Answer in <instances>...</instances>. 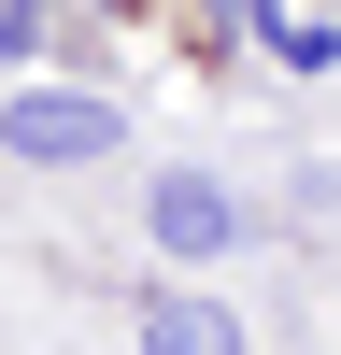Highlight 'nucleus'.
Instances as JSON below:
<instances>
[{"mask_svg": "<svg viewBox=\"0 0 341 355\" xmlns=\"http://www.w3.org/2000/svg\"><path fill=\"white\" fill-rule=\"evenodd\" d=\"M114 128H128V114H114L100 85H28V100L0 114V142H15L28 171H85V157H114Z\"/></svg>", "mask_w": 341, "mask_h": 355, "instance_id": "nucleus-1", "label": "nucleus"}, {"mask_svg": "<svg viewBox=\"0 0 341 355\" xmlns=\"http://www.w3.org/2000/svg\"><path fill=\"white\" fill-rule=\"evenodd\" d=\"M142 355H242V313H227V299H185V284H157V299H142Z\"/></svg>", "mask_w": 341, "mask_h": 355, "instance_id": "nucleus-3", "label": "nucleus"}, {"mask_svg": "<svg viewBox=\"0 0 341 355\" xmlns=\"http://www.w3.org/2000/svg\"><path fill=\"white\" fill-rule=\"evenodd\" d=\"M142 227H157V256H185V270H213V256H242V199H227L213 171H157V199H142Z\"/></svg>", "mask_w": 341, "mask_h": 355, "instance_id": "nucleus-2", "label": "nucleus"}, {"mask_svg": "<svg viewBox=\"0 0 341 355\" xmlns=\"http://www.w3.org/2000/svg\"><path fill=\"white\" fill-rule=\"evenodd\" d=\"M43 43V0H0V57H28Z\"/></svg>", "mask_w": 341, "mask_h": 355, "instance_id": "nucleus-4", "label": "nucleus"}]
</instances>
